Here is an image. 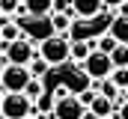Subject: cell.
<instances>
[{"mask_svg": "<svg viewBox=\"0 0 128 119\" xmlns=\"http://www.w3.org/2000/svg\"><path fill=\"white\" fill-rule=\"evenodd\" d=\"M39 57H45L51 66H63L72 60V39L68 36H51V39H45L42 45H39Z\"/></svg>", "mask_w": 128, "mask_h": 119, "instance_id": "7a4b0ae2", "label": "cell"}, {"mask_svg": "<svg viewBox=\"0 0 128 119\" xmlns=\"http://www.w3.org/2000/svg\"><path fill=\"white\" fill-rule=\"evenodd\" d=\"M116 45H119V42H116L110 33H104V36L98 39V51H104V54H113V51H116Z\"/></svg>", "mask_w": 128, "mask_h": 119, "instance_id": "ac0fdd59", "label": "cell"}, {"mask_svg": "<svg viewBox=\"0 0 128 119\" xmlns=\"http://www.w3.org/2000/svg\"><path fill=\"white\" fill-rule=\"evenodd\" d=\"M24 95H27L30 101H39V98H42V80H39V78H33L30 84H27V89H24Z\"/></svg>", "mask_w": 128, "mask_h": 119, "instance_id": "2e32d148", "label": "cell"}, {"mask_svg": "<svg viewBox=\"0 0 128 119\" xmlns=\"http://www.w3.org/2000/svg\"><path fill=\"white\" fill-rule=\"evenodd\" d=\"M72 12L84 21H92L104 12V0H72Z\"/></svg>", "mask_w": 128, "mask_h": 119, "instance_id": "ba28073f", "label": "cell"}, {"mask_svg": "<svg viewBox=\"0 0 128 119\" xmlns=\"http://www.w3.org/2000/svg\"><path fill=\"white\" fill-rule=\"evenodd\" d=\"M96 89H86V92H80V101H84V104H86V107H90V104H92V101H96Z\"/></svg>", "mask_w": 128, "mask_h": 119, "instance_id": "ffe728a7", "label": "cell"}, {"mask_svg": "<svg viewBox=\"0 0 128 119\" xmlns=\"http://www.w3.org/2000/svg\"><path fill=\"white\" fill-rule=\"evenodd\" d=\"M110 60H113L116 68H128V45H116V51L110 54Z\"/></svg>", "mask_w": 128, "mask_h": 119, "instance_id": "5bb4252c", "label": "cell"}, {"mask_svg": "<svg viewBox=\"0 0 128 119\" xmlns=\"http://www.w3.org/2000/svg\"><path fill=\"white\" fill-rule=\"evenodd\" d=\"M48 68H51V62H48L45 57H36V60L30 62V72H33V78H42V74H45Z\"/></svg>", "mask_w": 128, "mask_h": 119, "instance_id": "e0dca14e", "label": "cell"}, {"mask_svg": "<svg viewBox=\"0 0 128 119\" xmlns=\"http://www.w3.org/2000/svg\"><path fill=\"white\" fill-rule=\"evenodd\" d=\"M84 119H98V116L92 113V110H86V113H84Z\"/></svg>", "mask_w": 128, "mask_h": 119, "instance_id": "cb8c5ba5", "label": "cell"}, {"mask_svg": "<svg viewBox=\"0 0 128 119\" xmlns=\"http://www.w3.org/2000/svg\"><path fill=\"white\" fill-rule=\"evenodd\" d=\"M0 9H3V18H9L18 9V0H0Z\"/></svg>", "mask_w": 128, "mask_h": 119, "instance_id": "d6986e66", "label": "cell"}, {"mask_svg": "<svg viewBox=\"0 0 128 119\" xmlns=\"http://www.w3.org/2000/svg\"><path fill=\"white\" fill-rule=\"evenodd\" d=\"M86 110H92L98 119H110V116H113V98H110V95H101V92H98V95H96V101H92V104H90Z\"/></svg>", "mask_w": 128, "mask_h": 119, "instance_id": "9c48e42d", "label": "cell"}, {"mask_svg": "<svg viewBox=\"0 0 128 119\" xmlns=\"http://www.w3.org/2000/svg\"><path fill=\"white\" fill-rule=\"evenodd\" d=\"M122 3H128V0H104V6L110 9V6H122Z\"/></svg>", "mask_w": 128, "mask_h": 119, "instance_id": "7402d4cb", "label": "cell"}, {"mask_svg": "<svg viewBox=\"0 0 128 119\" xmlns=\"http://www.w3.org/2000/svg\"><path fill=\"white\" fill-rule=\"evenodd\" d=\"M24 12H30V15H54V0H24Z\"/></svg>", "mask_w": 128, "mask_h": 119, "instance_id": "7c38bea8", "label": "cell"}, {"mask_svg": "<svg viewBox=\"0 0 128 119\" xmlns=\"http://www.w3.org/2000/svg\"><path fill=\"white\" fill-rule=\"evenodd\" d=\"M92 51H98V42H92V39H86V42H72V60H74V62H86Z\"/></svg>", "mask_w": 128, "mask_h": 119, "instance_id": "30bf717a", "label": "cell"}, {"mask_svg": "<svg viewBox=\"0 0 128 119\" xmlns=\"http://www.w3.org/2000/svg\"><path fill=\"white\" fill-rule=\"evenodd\" d=\"M30 80H33L30 66H15V62H9V66H3V72H0V86H3V92H24Z\"/></svg>", "mask_w": 128, "mask_h": 119, "instance_id": "3957f363", "label": "cell"}, {"mask_svg": "<svg viewBox=\"0 0 128 119\" xmlns=\"http://www.w3.org/2000/svg\"><path fill=\"white\" fill-rule=\"evenodd\" d=\"M110 80L119 86V92H128V68H113Z\"/></svg>", "mask_w": 128, "mask_h": 119, "instance_id": "9a60e30c", "label": "cell"}, {"mask_svg": "<svg viewBox=\"0 0 128 119\" xmlns=\"http://www.w3.org/2000/svg\"><path fill=\"white\" fill-rule=\"evenodd\" d=\"M0 113H3V119H27L33 113V101L24 92H3Z\"/></svg>", "mask_w": 128, "mask_h": 119, "instance_id": "277c9868", "label": "cell"}, {"mask_svg": "<svg viewBox=\"0 0 128 119\" xmlns=\"http://www.w3.org/2000/svg\"><path fill=\"white\" fill-rule=\"evenodd\" d=\"M119 119H128V101L122 104V107H119Z\"/></svg>", "mask_w": 128, "mask_h": 119, "instance_id": "603a6c76", "label": "cell"}, {"mask_svg": "<svg viewBox=\"0 0 128 119\" xmlns=\"http://www.w3.org/2000/svg\"><path fill=\"white\" fill-rule=\"evenodd\" d=\"M18 27L21 33L30 39V42H45V39H51V36H57V27H54V18L51 15H30V12H24L21 18H18Z\"/></svg>", "mask_w": 128, "mask_h": 119, "instance_id": "6da1fadb", "label": "cell"}, {"mask_svg": "<svg viewBox=\"0 0 128 119\" xmlns=\"http://www.w3.org/2000/svg\"><path fill=\"white\" fill-rule=\"evenodd\" d=\"M72 9V0H54V12H68Z\"/></svg>", "mask_w": 128, "mask_h": 119, "instance_id": "44dd1931", "label": "cell"}, {"mask_svg": "<svg viewBox=\"0 0 128 119\" xmlns=\"http://www.w3.org/2000/svg\"><path fill=\"white\" fill-rule=\"evenodd\" d=\"M36 42H30L27 36L24 39H18V42H12V45H3V66H9V62H15V66H30L33 60H36Z\"/></svg>", "mask_w": 128, "mask_h": 119, "instance_id": "5b68a950", "label": "cell"}, {"mask_svg": "<svg viewBox=\"0 0 128 119\" xmlns=\"http://www.w3.org/2000/svg\"><path fill=\"white\" fill-rule=\"evenodd\" d=\"M107 33H110L119 45H128V15H116L113 24L107 27Z\"/></svg>", "mask_w": 128, "mask_h": 119, "instance_id": "8fae6325", "label": "cell"}, {"mask_svg": "<svg viewBox=\"0 0 128 119\" xmlns=\"http://www.w3.org/2000/svg\"><path fill=\"white\" fill-rule=\"evenodd\" d=\"M86 104L80 101V95H72V92H66V95H57L54 98V119H84V110Z\"/></svg>", "mask_w": 128, "mask_h": 119, "instance_id": "52a82bcc", "label": "cell"}, {"mask_svg": "<svg viewBox=\"0 0 128 119\" xmlns=\"http://www.w3.org/2000/svg\"><path fill=\"white\" fill-rule=\"evenodd\" d=\"M110 119H119V116H110Z\"/></svg>", "mask_w": 128, "mask_h": 119, "instance_id": "d4e9b609", "label": "cell"}, {"mask_svg": "<svg viewBox=\"0 0 128 119\" xmlns=\"http://www.w3.org/2000/svg\"><path fill=\"white\" fill-rule=\"evenodd\" d=\"M0 33H3V45H12V42L21 39V27H18V21H9V18H3Z\"/></svg>", "mask_w": 128, "mask_h": 119, "instance_id": "4fadbf2b", "label": "cell"}, {"mask_svg": "<svg viewBox=\"0 0 128 119\" xmlns=\"http://www.w3.org/2000/svg\"><path fill=\"white\" fill-rule=\"evenodd\" d=\"M113 60L110 54H104V51H92L86 62H80V72L86 74V78H92V80H104V78H110L113 74Z\"/></svg>", "mask_w": 128, "mask_h": 119, "instance_id": "8992f818", "label": "cell"}]
</instances>
